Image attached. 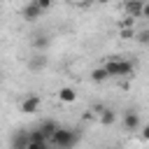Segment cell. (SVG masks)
<instances>
[{
  "label": "cell",
  "mask_w": 149,
  "mask_h": 149,
  "mask_svg": "<svg viewBox=\"0 0 149 149\" xmlns=\"http://www.w3.org/2000/svg\"><path fill=\"white\" fill-rule=\"evenodd\" d=\"M58 98H61L63 102H74V100H77V93H74V88H70V86H63V88L58 91Z\"/></svg>",
  "instance_id": "ba28073f"
},
{
  "label": "cell",
  "mask_w": 149,
  "mask_h": 149,
  "mask_svg": "<svg viewBox=\"0 0 149 149\" xmlns=\"http://www.w3.org/2000/svg\"><path fill=\"white\" fill-rule=\"evenodd\" d=\"M40 14H42V9H40L35 2H30V5H26V7H23V19H26V21H35Z\"/></svg>",
  "instance_id": "8992f818"
},
{
  "label": "cell",
  "mask_w": 149,
  "mask_h": 149,
  "mask_svg": "<svg viewBox=\"0 0 149 149\" xmlns=\"http://www.w3.org/2000/svg\"><path fill=\"white\" fill-rule=\"evenodd\" d=\"M137 40H140L142 44H147V40H149V33H147V30H142V33L137 35Z\"/></svg>",
  "instance_id": "e0dca14e"
},
{
  "label": "cell",
  "mask_w": 149,
  "mask_h": 149,
  "mask_svg": "<svg viewBox=\"0 0 149 149\" xmlns=\"http://www.w3.org/2000/svg\"><path fill=\"white\" fill-rule=\"evenodd\" d=\"M126 12H128V19L142 16V12H144V0H126Z\"/></svg>",
  "instance_id": "277c9868"
},
{
  "label": "cell",
  "mask_w": 149,
  "mask_h": 149,
  "mask_svg": "<svg viewBox=\"0 0 149 149\" xmlns=\"http://www.w3.org/2000/svg\"><path fill=\"white\" fill-rule=\"evenodd\" d=\"M56 128H58V123H56L54 119H44V121L37 126V130L42 133V137H44V140H51V135L56 133Z\"/></svg>",
  "instance_id": "5b68a950"
},
{
  "label": "cell",
  "mask_w": 149,
  "mask_h": 149,
  "mask_svg": "<svg viewBox=\"0 0 149 149\" xmlns=\"http://www.w3.org/2000/svg\"><path fill=\"white\" fill-rule=\"evenodd\" d=\"M26 149H49V144H47L44 140H42V142H33V140H28Z\"/></svg>",
  "instance_id": "5bb4252c"
},
{
  "label": "cell",
  "mask_w": 149,
  "mask_h": 149,
  "mask_svg": "<svg viewBox=\"0 0 149 149\" xmlns=\"http://www.w3.org/2000/svg\"><path fill=\"white\" fill-rule=\"evenodd\" d=\"M74 142H77V133L74 130H70V128H56V133L51 135V144L56 147V149H70V147H74Z\"/></svg>",
  "instance_id": "7a4b0ae2"
},
{
  "label": "cell",
  "mask_w": 149,
  "mask_h": 149,
  "mask_svg": "<svg viewBox=\"0 0 149 149\" xmlns=\"http://www.w3.org/2000/svg\"><path fill=\"white\" fill-rule=\"evenodd\" d=\"M77 2H91V0H77Z\"/></svg>",
  "instance_id": "d6986e66"
},
{
  "label": "cell",
  "mask_w": 149,
  "mask_h": 149,
  "mask_svg": "<svg viewBox=\"0 0 149 149\" xmlns=\"http://www.w3.org/2000/svg\"><path fill=\"white\" fill-rule=\"evenodd\" d=\"M40 109V95H28V98H23V102H21V112L23 114H35Z\"/></svg>",
  "instance_id": "3957f363"
},
{
  "label": "cell",
  "mask_w": 149,
  "mask_h": 149,
  "mask_svg": "<svg viewBox=\"0 0 149 149\" xmlns=\"http://www.w3.org/2000/svg\"><path fill=\"white\" fill-rule=\"evenodd\" d=\"M114 119H116V114H114L112 109H102V114H100V121H102L105 126H109V123H114Z\"/></svg>",
  "instance_id": "8fae6325"
},
{
  "label": "cell",
  "mask_w": 149,
  "mask_h": 149,
  "mask_svg": "<svg viewBox=\"0 0 149 149\" xmlns=\"http://www.w3.org/2000/svg\"><path fill=\"white\" fill-rule=\"evenodd\" d=\"M44 65H47V56H42V54H35V56L30 58V63H28L30 70H42Z\"/></svg>",
  "instance_id": "9c48e42d"
},
{
  "label": "cell",
  "mask_w": 149,
  "mask_h": 149,
  "mask_svg": "<svg viewBox=\"0 0 149 149\" xmlns=\"http://www.w3.org/2000/svg\"><path fill=\"white\" fill-rule=\"evenodd\" d=\"M95 2H100V5H105V2H109V0H95Z\"/></svg>",
  "instance_id": "ac0fdd59"
},
{
  "label": "cell",
  "mask_w": 149,
  "mask_h": 149,
  "mask_svg": "<svg viewBox=\"0 0 149 149\" xmlns=\"http://www.w3.org/2000/svg\"><path fill=\"white\" fill-rule=\"evenodd\" d=\"M28 144V133H16L12 140V149H26Z\"/></svg>",
  "instance_id": "30bf717a"
},
{
  "label": "cell",
  "mask_w": 149,
  "mask_h": 149,
  "mask_svg": "<svg viewBox=\"0 0 149 149\" xmlns=\"http://www.w3.org/2000/svg\"><path fill=\"white\" fill-rule=\"evenodd\" d=\"M33 44H35V49H44V47L49 44V40H47L44 35H35V40H33Z\"/></svg>",
  "instance_id": "4fadbf2b"
},
{
  "label": "cell",
  "mask_w": 149,
  "mask_h": 149,
  "mask_svg": "<svg viewBox=\"0 0 149 149\" xmlns=\"http://www.w3.org/2000/svg\"><path fill=\"white\" fill-rule=\"evenodd\" d=\"M121 37H123V40H130V37H135L133 28H123V30H121Z\"/></svg>",
  "instance_id": "2e32d148"
},
{
  "label": "cell",
  "mask_w": 149,
  "mask_h": 149,
  "mask_svg": "<svg viewBox=\"0 0 149 149\" xmlns=\"http://www.w3.org/2000/svg\"><path fill=\"white\" fill-rule=\"evenodd\" d=\"M123 123H126L128 130H137V128H140V116H137V112H126Z\"/></svg>",
  "instance_id": "52a82bcc"
},
{
  "label": "cell",
  "mask_w": 149,
  "mask_h": 149,
  "mask_svg": "<svg viewBox=\"0 0 149 149\" xmlns=\"http://www.w3.org/2000/svg\"><path fill=\"white\" fill-rule=\"evenodd\" d=\"M91 79H93V81H105V79H107V72H105V68H95V70L91 72Z\"/></svg>",
  "instance_id": "7c38bea8"
},
{
  "label": "cell",
  "mask_w": 149,
  "mask_h": 149,
  "mask_svg": "<svg viewBox=\"0 0 149 149\" xmlns=\"http://www.w3.org/2000/svg\"><path fill=\"white\" fill-rule=\"evenodd\" d=\"M133 70H135L133 63H130V61H121V58H112V61H107V65H105L107 77H130Z\"/></svg>",
  "instance_id": "6da1fadb"
},
{
  "label": "cell",
  "mask_w": 149,
  "mask_h": 149,
  "mask_svg": "<svg viewBox=\"0 0 149 149\" xmlns=\"http://www.w3.org/2000/svg\"><path fill=\"white\" fill-rule=\"evenodd\" d=\"M33 2H35V5H37L42 12H44V9H49V7L54 5V0H33Z\"/></svg>",
  "instance_id": "9a60e30c"
}]
</instances>
